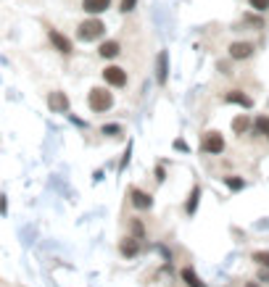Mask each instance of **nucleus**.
Returning a JSON list of instances; mask_svg holds the SVG:
<instances>
[{
  "label": "nucleus",
  "mask_w": 269,
  "mask_h": 287,
  "mask_svg": "<svg viewBox=\"0 0 269 287\" xmlns=\"http://www.w3.org/2000/svg\"><path fill=\"white\" fill-rule=\"evenodd\" d=\"M103 34H106V24H103L100 19H87V21H82V24L77 27V37H79L82 42L100 40Z\"/></svg>",
  "instance_id": "f257e3e1"
},
{
  "label": "nucleus",
  "mask_w": 269,
  "mask_h": 287,
  "mask_svg": "<svg viewBox=\"0 0 269 287\" xmlns=\"http://www.w3.org/2000/svg\"><path fill=\"white\" fill-rule=\"evenodd\" d=\"M87 103L95 113H103L114 106V93H109L106 87H92L90 95H87Z\"/></svg>",
  "instance_id": "f03ea898"
},
{
  "label": "nucleus",
  "mask_w": 269,
  "mask_h": 287,
  "mask_svg": "<svg viewBox=\"0 0 269 287\" xmlns=\"http://www.w3.org/2000/svg\"><path fill=\"white\" fill-rule=\"evenodd\" d=\"M48 40H50V45L61 53V55H72V50H74V45H72V40L66 37V34H61L58 29H48Z\"/></svg>",
  "instance_id": "7ed1b4c3"
},
{
  "label": "nucleus",
  "mask_w": 269,
  "mask_h": 287,
  "mask_svg": "<svg viewBox=\"0 0 269 287\" xmlns=\"http://www.w3.org/2000/svg\"><path fill=\"white\" fill-rule=\"evenodd\" d=\"M201 148H203V153H211V156H217V153H222V151H225V137H222L219 132H206V134H203V142H201Z\"/></svg>",
  "instance_id": "20e7f679"
},
{
  "label": "nucleus",
  "mask_w": 269,
  "mask_h": 287,
  "mask_svg": "<svg viewBox=\"0 0 269 287\" xmlns=\"http://www.w3.org/2000/svg\"><path fill=\"white\" fill-rule=\"evenodd\" d=\"M103 79H106V85H111V87H124L127 85V71L119 66H106L103 68Z\"/></svg>",
  "instance_id": "39448f33"
},
{
  "label": "nucleus",
  "mask_w": 269,
  "mask_h": 287,
  "mask_svg": "<svg viewBox=\"0 0 269 287\" xmlns=\"http://www.w3.org/2000/svg\"><path fill=\"white\" fill-rule=\"evenodd\" d=\"M227 50H230L232 61H245V58H251V55H253V42H232Z\"/></svg>",
  "instance_id": "423d86ee"
},
{
  "label": "nucleus",
  "mask_w": 269,
  "mask_h": 287,
  "mask_svg": "<svg viewBox=\"0 0 269 287\" xmlns=\"http://www.w3.org/2000/svg\"><path fill=\"white\" fill-rule=\"evenodd\" d=\"M48 108H50L53 113H66V111H69V98L56 90V93L48 95Z\"/></svg>",
  "instance_id": "0eeeda50"
},
{
  "label": "nucleus",
  "mask_w": 269,
  "mask_h": 287,
  "mask_svg": "<svg viewBox=\"0 0 269 287\" xmlns=\"http://www.w3.org/2000/svg\"><path fill=\"white\" fill-rule=\"evenodd\" d=\"M109 8H111V0H82V11L90 14V16H98Z\"/></svg>",
  "instance_id": "6e6552de"
},
{
  "label": "nucleus",
  "mask_w": 269,
  "mask_h": 287,
  "mask_svg": "<svg viewBox=\"0 0 269 287\" xmlns=\"http://www.w3.org/2000/svg\"><path fill=\"white\" fill-rule=\"evenodd\" d=\"M156 77H158V85H167V77H169V53L161 50L158 53V61H156Z\"/></svg>",
  "instance_id": "1a4fd4ad"
},
{
  "label": "nucleus",
  "mask_w": 269,
  "mask_h": 287,
  "mask_svg": "<svg viewBox=\"0 0 269 287\" xmlns=\"http://www.w3.org/2000/svg\"><path fill=\"white\" fill-rule=\"evenodd\" d=\"M119 53H122V45L116 40H106V42H100V48H98L100 58H116Z\"/></svg>",
  "instance_id": "9d476101"
},
{
  "label": "nucleus",
  "mask_w": 269,
  "mask_h": 287,
  "mask_svg": "<svg viewBox=\"0 0 269 287\" xmlns=\"http://www.w3.org/2000/svg\"><path fill=\"white\" fill-rule=\"evenodd\" d=\"M130 198H132V205H135V208H140V211H145V208L153 205V198H150L148 192H143V190H132Z\"/></svg>",
  "instance_id": "9b49d317"
},
{
  "label": "nucleus",
  "mask_w": 269,
  "mask_h": 287,
  "mask_svg": "<svg viewBox=\"0 0 269 287\" xmlns=\"http://www.w3.org/2000/svg\"><path fill=\"white\" fill-rule=\"evenodd\" d=\"M227 103H235V106H243V108H251L253 106V100L243 93V90H230V93L225 95Z\"/></svg>",
  "instance_id": "f8f14e48"
},
{
  "label": "nucleus",
  "mask_w": 269,
  "mask_h": 287,
  "mask_svg": "<svg viewBox=\"0 0 269 287\" xmlns=\"http://www.w3.org/2000/svg\"><path fill=\"white\" fill-rule=\"evenodd\" d=\"M119 250H122V256L135 258V256L140 253V240H137V237H124L122 245H119Z\"/></svg>",
  "instance_id": "ddd939ff"
},
{
  "label": "nucleus",
  "mask_w": 269,
  "mask_h": 287,
  "mask_svg": "<svg viewBox=\"0 0 269 287\" xmlns=\"http://www.w3.org/2000/svg\"><path fill=\"white\" fill-rule=\"evenodd\" d=\"M182 282L188 284V287H206L201 279H198V274H195L190 266H185V269H182Z\"/></svg>",
  "instance_id": "4468645a"
},
{
  "label": "nucleus",
  "mask_w": 269,
  "mask_h": 287,
  "mask_svg": "<svg viewBox=\"0 0 269 287\" xmlns=\"http://www.w3.org/2000/svg\"><path fill=\"white\" fill-rule=\"evenodd\" d=\"M251 119L248 116H238L235 121H232V132H235V134H245V132H248L251 129Z\"/></svg>",
  "instance_id": "2eb2a0df"
},
{
  "label": "nucleus",
  "mask_w": 269,
  "mask_h": 287,
  "mask_svg": "<svg viewBox=\"0 0 269 287\" xmlns=\"http://www.w3.org/2000/svg\"><path fill=\"white\" fill-rule=\"evenodd\" d=\"M253 127H256V132H259V134L269 137V116H259V119L253 121Z\"/></svg>",
  "instance_id": "dca6fc26"
},
{
  "label": "nucleus",
  "mask_w": 269,
  "mask_h": 287,
  "mask_svg": "<svg viewBox=\"0 0 269 287\" xmlns=\"http://www.w3.org/2000/svg\"><path fill=\"white\" fill-rule=\"evenodd\" d=\"M198 198H201V187H193V192H190V200H188V205H185V211H188V213H195Z\"/></svg>",
  "instance_id": "f3484780"
},
{
  "label": "nucleus",
  "mask_w": 269,
  "mask_h": 287,
  "mask_svg": "<svg viewBox=\"0 0 269 287\" xmlns=\"http://www.w3.org/2000/svg\"><path fill=\"white\" fill-rule=\"evenodd\" d=\"M253 261L259 263V266L269 269V250H256V253H253Z\"/></svg>",
  "instance_id": "a211bd4d"
},
{
  "label": "nucleus",
  "mask_w": 269,
  "mask_h": 287,
  "mask_svg": "<svg viewBox=\"0 0 269 287\" xmlns=\"http://www.w3.org/2000/svg\"><path fill=\"white\" fill-rule=\"evenodd\" d=\"M225 185H227L230 190H243V187H245V182L238 179V177H225Z\"/></svg>",
  "instance_id": "6ab92c4d"
},
{
  "label": "nucleus",
  "mask_w": 269,
  "mask_h": 287,
  "mask_svg": "<svg viewBox=\"0 0 269 287\" xmlns=\"http://www.w3.org/2000/svg\"><path fill=\"white\" fill-rule=\"evenodd\" d=\"M248 6L253 11H259V14H264V11H269V0H248Z\"/></svg>",
  "instance_id": "aec40b11"
},
{
  "label": "nucleus",
  "mask_w": 269,
  "mask_h": 287,
  "mask_svg": "<svg viewBox=\"0 0 269 287\" xmlns=\"http://www.w3.org/2000/svg\"><path fill=\"white\" fill-rule=\"evenodd\" d=\"M135 6H137V0H122V11H124V14H130V11H135Z\"/></svg>",
  "instance_id": "412c9836"
},
{
  "label": "nucleus",
  "mask_w": 269,
  "mask_h": 287,
  "mask_svg": "<svg viewBox=\"0 0 269 287\" xmlns=\"http://www.w3.org/2000/svg\"><path fill=\"white\" fill-rule=\"evenodd\" d=\"M132 232H135L137 240H143V224H140V222H132Z\"/></svg>",
  "instance_id": "4be33fe9"
},
{
  "label": "nucleus",
  "mask_w": 269,
  "mask_h": 287,
  "mask_svg": "<svg viewBox=\"0 0 269 287\" xmlns=\"http://www.w3.org/2000/svg\"><path fill=\"white\" fill-rule=\"evenodd\" d=\"M122 132V127H116V124H109V127H103V134H116Z\"/></svg>",
  "instance_id": "5701e85b"
},
{
  "label": "nucleus",
  "mask_w": 269,
  "mask_h": 287,
  "mask_svg": "<svg viewBox=\"0 0 269 287\" xmlns=\"http://www.w3.org/2000/svg\"><path fill=\"white\" fill-rule=\"evenodd\" d=\"M174 148H177V151H188V145H185L182 140H177V142H174Z\"/></svg>",
  "instance_id": "b1692460"
},
{
  "label": "nucleus",
  "mask_w": 269,
  "mask_h": 287,
  "mask_svg": "<svg viewBox=\"0 0 269 287\" xmlns=\"http://www.w3.org/2000/svg\"><path fill=\"white\" fill-rule=\"evenodd\" d=\"M259 279H261V282H269V274H264V271H261V274H259Z\"/></svg>",
  "instance_id": "393cba45"
},
{
  "label": "nucleus",
  "mask_w": 269,
  "mask_h": 287,
  "mask_svg": "<svg viewBox=\"0 0 269 287\" xmlns=\"http://www.w3.org/2000/svg\"><path fill=\"white\" fill-rule=\"evenodd\" d=\"M245 287H256V284H245Z\"/></svg>",
  "instance_id": "a878e982"
}]
</instances>
